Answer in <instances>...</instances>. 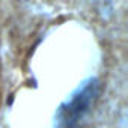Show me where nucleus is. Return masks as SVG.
Segmentation results:
<instances>
[{"mask_svg": "<svg viewBox=\"0 0 128 128\" xmlns=\"http://www.w3.org/2000/svg\"><path fill=\"white\" fill-rule=\"evenodd\" d=\"M98 82L89 80L82 89L71 96L70 101L63 104L57 113V128H76L78 120L89 110L98 95Z\"/></svg>", "mask_w": 128, "mask_h": 128, "instance_id": "nucleus-1", "label": "nucleus"}]
</instances>
